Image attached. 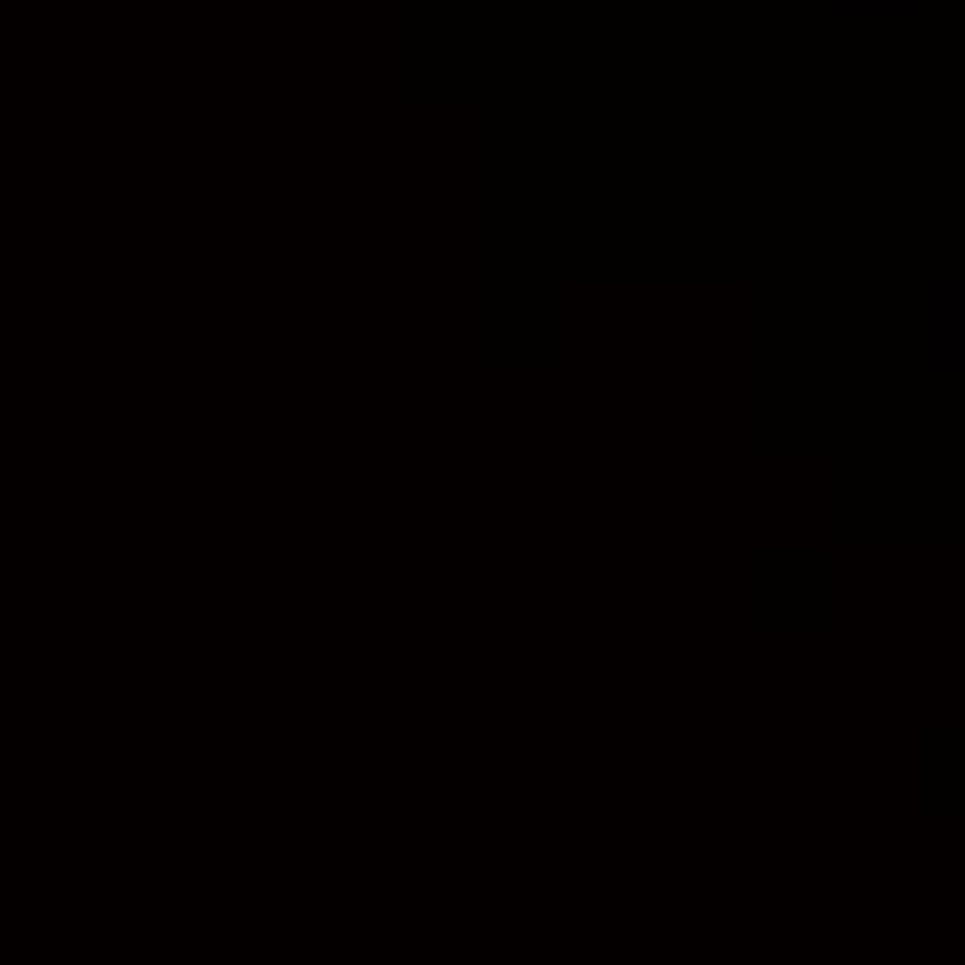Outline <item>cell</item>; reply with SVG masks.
I'll return each mask as SVG.
<instances>
[{
	"label": "cell",
	"mask_w": 965,
	"mask_h": 965,
	"mask_svg": "<svg viewBox=\"0 0 965 965\" xmlns=\"http://www.w3.org/2000/svg\"><path fill=\"white\" fill-rule=\"evenodd\" d=\"M921 367L932 377L960 372L965 367V339H960V283L949 289H927V305H921Z\"/></svg>",
	"instance_id": "6da1fadb"
}]
</instances>
